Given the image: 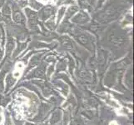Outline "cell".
<instances>
[{
    "label": "cell",
    "mask_w": 134,
    "mask_h": 125,
    "mask_svg": "<svg viewBox=\"0 0 134 125\" xmlns=\"http://www.w3.org/2000/svg\"><path fill=\"white\" fill-rule=\"evenodd\" d=\"M13 46V42L8 41V52H11Z\"/></svg>",
    "instance_id": "7c38bea8"
},
{
    "label": "cell",
    "mask_w": 134,
    "mask_h": 125,
    "mask_svg": "<svg viewBox=\"0 0 134 125\" xmlns=\"http://www.w3.org/2000/svg\"><path fill=\"white\" fill-rule=\"evenodd\" d=\"M77 41L79 42V43L81 44H82V45H87L88 44V43H89V39H88V38L86 36V35H84V34H81V35H79L77 38Z\"/></svg>",
    "instance_id": "ba28073f"
},
{
    "label": "cell",
    "mask_w": 134,
    "mask_h": 125,
    "mask_svg": "<svg viewBox=\"0 0 134 125\" xmlns=\"http://www.w3.org/2000/svg\"><path fill=\"white\" fill-rule=\"evenodd\" d=\"M77 11V8L75 7V6L69 8L68 12H67V13H66V18H67V19H68V18H71Z\"/></svg>",
    "instance_id": "9c48e42d"
},
{
    "label": "cell",
    "mask_w": 134,
    "mask_h": 125,
    "mask_svg": "<svg viewBox=\"0 0 134 125\" xmlns=\"http://www.w3.org/2000/svg\"><path fill=\"white\" fill-rule=\"evenodd\" d=\"M3 1H4V0H0V6H1V5H2V4H3Z\"/></svg>",
    "instance_id": "5bb4252c"
},
{
    "label": "cell",
    "mask_w": 134,
    "mask_h": 125,
    "mask_svg": "<svg viewBox=\"0 0 134 125\" xmlns=\"http://www.w3.org/2000/svg\"><path fill=\"white\" fill-rule=\"evenodd\" d=\"M2 122V114H1V108H0V123Z\"/></svg>",
    "instance_id": "4fadbf2b"
},
{
    "label": "cell",
    "mask_w": 134,
    "mask_h": 125,
    "mask_svg": "<svg viewBox=\"0 0 134 125\" xmlns=\"http://www.w3.org/2000/svg\"><path fill=\"white\" fill-rule=\"evenodd\" d=\"M92 0H79L80 5L83 8H89L92 4Z\"/></svg>",
    "instance_id": "30bf717a"
},
{
    "label": "cell",
    "mask_w": 134,
    "mask_h": 125,
    "mask_svg": "<svg viewBox=\"0 0 134 125\" xmlns=\"http://www.w3.org/2000/svg\"><path fill=\"white\" fill-rule=\"evenodd\" d=\"M13 20H14L17 24H23L24 22V18L20 12H15L13 13Z\"/></svg>",
    "instance_id": "52a82bcc"
},
{
    "label": "cell",
    "mask_w": 134,
    "mask_h": 125,
    "mask_svg": "<svg viewBox=\"0 0 134 125\" xmlns=\"http://www.w3.org/2000/svg\"><path fill=\"white\" fill-rule=\"evenodd\" d=\"M53 8L52 6H47L45 7L42 12H41V16H42L43 19H47L48 17H50L51 15L53 14Z\"/></svg>",
    "instance_id": "5b68a950"
},
{
    "label": "cell",
    "mask_w": 134,
    "mask_h": 125,
    "mask_svg": "<svg viewBox=\"0 0 134 125\" xmlns=\"http://www.w3.org/2000/svg\"><path fill=\"white\" fill-rule=\"evenodd\" d=\"M117 15V11L115 8H108L107 11H105L103 13L104 19H108V21H110L112 18H114L115 16Z\"/></svg>",
    "instance_id": "8992f818"
},
{
    "label": "cell",
    "mask_w": 134,
    "mask_h": 125,
    "mask_svg": "<svg viewBox=\"0 0 134 125\" xmlns=\"http://www.w3.org/2000/svg\"><path fill=\"white\" fill-rule=\"evenodd\" d=\"M3 15H5V16H9V15H10L11 10H10V8H8V6H6L5 8L3 9Z\"/></svg>",
    "instance_id": "8fae6325"
},
{
    "label": "cell",
    "mask_w": 134,
    "mask_h": 125,
    "mask_svg": "<svg viewBox=\"0 0 134 125\" xmlns=\"http://www.w3.org/2000/svg\"><path fill=\"white\" fill-rule=\"evenodd\" d=\"M89 18L87 16V13L84 12H80L78 14H77L74 18H72V22L75 23V24H85L87 21H88Z\"/></svg>",
    "instance_id": "3957f363"
},
{
    "label": "cell",
    "mask_w": 134,
    "mask_h": 125,
    "mask_svg": "<svg viewBox=\"0 0 134 125\" xmlns=\"http://www.w3.org/2000/svg\"><path fill=\"white\" fill-rule=\"evenodd\" d=\"M109 40L111 43L115 45H120L125 42V38L124 36L118 34H111L109 36Z\"/></svg>",
    "instance_id": "6da1fadb"
},
{
    "label": "cell",
    "mask_w": 134,
    "mask_h": 125,
    "mask_svg": "<svg viewBox=\"0 0 134 125\" xmlns=\"http://www.w3.org/2000/svg\"><path fill=\"white\" fill-rule=\"evenodd\" d=\"M60 41H61V44L63 48H68V49L73 48V43L70 39L68 38V37H62V38L60 39Z\"/></svg>",
    "instance_id": "277c9868"
},
{
    "label": "cell",
    "mask_w": 134,
    "mask_h": 125,
    "mask_svg": "<svg viewBox=\"0 0 134 125\" xmlns=\"http://www.w3.org/2000/svg\"><path fill=\"white\" fill-rule=\"evenodd\" d=\"M27 16L29 18V24L31 28L35 27L37 25V19H38V15L35 12H33L30 9H26Z\"/></svg>",
    "instance_id": "7a4b0ae2"
}]
</instances>
